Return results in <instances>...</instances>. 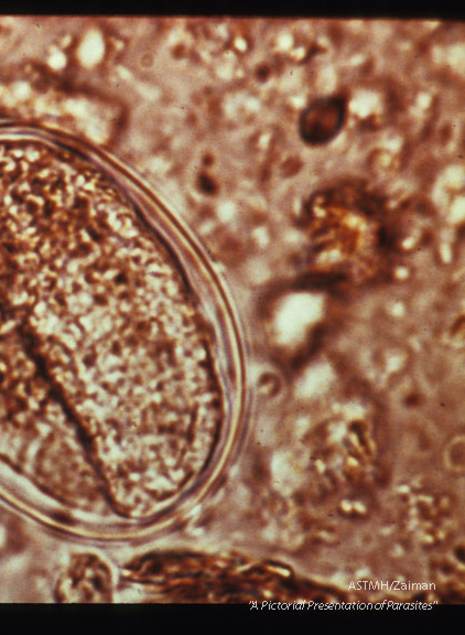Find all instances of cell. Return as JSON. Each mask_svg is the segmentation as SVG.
Returning <instances> with one entry per match:
<instances>
[{"mask_svg":"<svg viewBox=\"0 0 465 635\" xmlns=\"http://www.w3.org/2000/svg\"><path fill=\"white\" fill-rule=\"evenodd\" d=\"M346 114L345 99L340 96L320 98L304 110L300 118V135L311 146L331 141L343 127Z\"/></svg>","mask_w":465,"mask_h":635,"instance_id":"cell-1","label":"cell"},{"mask_svg":"<svg viewBox=\"0 0 465 635\" xmlns=\"http://www.w3.org/2000/svg\"><path fill=\"white\" fill-rule=\"evenodd\" d=\"M358 206H360V210L367 215H374L381 210L382 206H384V200H382L380 196H377L374 194H368L364 195L363 198L358 201Z\"/></svg>","mask_w":465,"mask_h":635,"instance_id":"cell-2","label":"cell"},{"mask_svg":"<svg viewBox=\"0 0 465 635\" xmlns=\"http://www.w3.org/2000/svg\"><path fill=\"white\" fill-rule=\"evenodd\" d=\"M337 280V276L334 275H312L309 276L307 280L301 283H308L310 289H322L328 286H332Z\"/></svg>","mask_w":465,"mask_h":635,"instance_id":"cell-3","label":"cell"},{"mask_svg":"<svg viewBox=\"0 0 465 635\" xmlns=\"http://www.w3.org/2000/svg\"><path fill=\"white\" fill-rule=\"evenodd\" d=\"M378 239H379V245L381 248L390 249L395 245V236L386 228L380 229Z\"/></svg>","mask_w":465,"mask_h":635,"instance_id":"cell-4","label":"cell"}]
</instances>
